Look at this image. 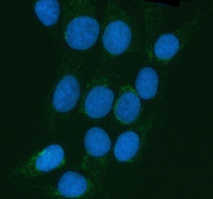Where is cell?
<instances>
[{"mask_svg":"<svg viewBox=\"0 0 213 199\" xmlns=\"http://www.w3.org/2000/svg\"><path fill=\"white\" fill-rule=\"evenodd\" d=\"M140 107V99L137 94L132 91H126L122 95L116 104V116L122 123H131L138 117Z\"/></svg>","mask_w":213,"mask_h":199,"instance_id":"obj_5","label":"cell"},{"mask_svg":"<svg viewBox=\"0 0 213 199\" xmlns=\"http://www.w3.org/2000/svg\"><path fill=\"white\" fill-rule=\"evenodd\" d=\"M139 145V138L134 132L128 131L122 134L118 137L115 146V157L121 161L130 160L135 155Z\"/></svg>","mask_w":213,"mask_h":199,"instance_id":"obj_9","label":"cell"},{"mask_svg":"<svg viewBox=\"0 0 213 199\" xmlns=\"http://www.w3.org/2000/svg\"><path fill=\"white\" fill-rule=\"evenodd\" d=\"M100 27L96 21L91 17H80L74 19L68 25L65 38L68 45L77 50L91 47L96 42Z\"/></svg>","mask_w":213,"mask_h":199,"instance_id":"obj_1","label":"cell"},{"mask_svg":"<svg viewBox=\"0 0 213 199\" xmlns=\"http://www.w3.org/2000/svg\"><path fill=\"white\" fill-rule=\"evenodd\" d=\"M131 33L127 24L121 20L110 23L104 32L103 42L106 50L114 55H120L127 49L131 38Z\"/></svg>","mask_w":213,"mask_h":199,"instance_id":"obj_2","label":"cell"},{"mask_svg":"<svg viewBox=\"0 0 213 199\" xmlns=\"http://www.w3.org/2000/svg\"><path fill=\"white\" fill-rule=\"evenodd\" d=\"M114 97L113 92L109 88L102 86L94 87L85 100V108L87 114L94 118L105 116L111 108Z\"/></svg>","mask_w":213,"mask_h":199,"instance_id":"obj_4","label":"cell"},{"mask_svg":"<svg viewBox=\"0 0 213 199\" xmlns=\"http://www.w3.org/2000/svg\"><path fill=\"white\" fill-rule=\"evenodd\" d=\"M35 10L41 22L48 26L57 22L60 14L59 5L57 0L38 1L36 3Z\"/></svg>","mask_w":213,"mask_h":199,"instance_id":"obj_11","label":"cell"},{"mask_svg":"<svg viewBox=\"0 0 213 199\" xmlns=\"http://www.w3.org/2000/svg\"><path fill=\"white\" fill-rule=\"evenodd\" d=\"M86 148L91 155L96 157L103 156L109 150L111 142L107 133L96 127L90 129L85 138Z\"/></svg>","mask_w":213,"mask_h":199,"instance_id":"obj_6","label":"cell"},{"mask_svg":"<svg viewBox=\"0 0 213 199\" xmlns=\"http://www.w3.org/2000/svg\"><path fill=\"white\" fill-rule=\"evenodd\" d=\"M158 79L155 71L147 67L141 69L137 75L135 87L137 93L142 99L148 100L156 95L158 88Z\"/></svg>","mask_w":213,"mask_h":199,"instance_id":"obj_8","label":"cell"},{"mask_svg":"<svg viewBox=\"0 0 213 199\" xmlns=\"http://www.w3.org/2000/svg\"><path fill=\"white\" fill-rule=\"evenodd\" d=\"M179 45L176 37L167 34L161 36L156 42L154 51L156 56L162 60H168L172 58L177 52Z\"/></svg>","mask_w":213,"mask_h":199,"instance_id":"obj_12","label":"cell"},{"mask_svg":"<svg viewBox=\"0 0 213 199\" xmlns=\"http://www.w3.org/2000/svg\"><path fill=\"white\" fill-rule=\"evenodd\" d=\"M80 95L78 81L74 76H64L58 83L53 98V105L60 112H66L75 106Z\"/></svg>","mask_w":213,"mask_h":199,"instance_id":"obj_3","label":"cell"},{"mask_svg":"<svg viewBox=\"0 0 213 199\" xmlns=\"http://www.w3.org/2000/svg\"><path fill=\"white\" fill-rule=\"evenodd\" d=\"M64 152L57 144L49 146L38 155L36 160V167L39 171L47 172L58 166L62 161Z\"/></svg>","mask_w":213,"mask_h":199,"instance_id":"obj_10","label":"cell"},{"mask_svg":"<svg viewBox=\"0 0 213 199\" xmlns=\"http://www.w3.org/2000/svg\"><path fill=\"white\" fill-rule=\"evenodd\" d=\"M87 187L85 178L80 174L72 171L65 173L60 178L58 185V190L62 195L70 197L83 194Z\"/></svg>","mask_w":213,"mask_h":199,"instance_id":"obj_7","label":"cell"}]
</instances>
